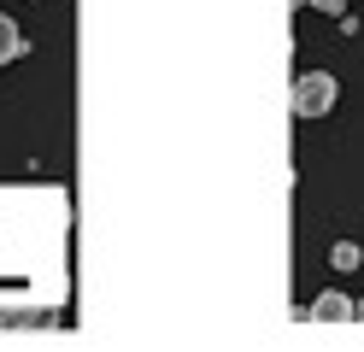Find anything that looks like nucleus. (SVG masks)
Returning <instances> with one entry per match:
<instances>
[{"instance_id":"3","label":"nucleus","mask_w":364,"mask_h":352,"mask_svg":"<svg viewBox=\"0 0 364 352\" xmlns=\"http://www.w3.org/2000/svg\"><path fill=\"white\" fill-rule=\"evenodd\" d=\"M18 53H24V30H18V23L0 12V65H12Z\"/></svg>"},{"instance_id":"5","label":"nucleus","mask_w":364,"mask_h":352,"mask_svg":"<svg viewBox=\"0 0 364 352\" xmlns=\"http://www.w3.org/2000/svg\"><path fill=\"white\" fill-rule=\"evenodd\" d=\"M294 6H317V12H329V18H341V12H347V0H294Z\"/></svg>"},{"instance_id":"7","label":"nucleus","mask_w":364,"mask_h":352,"mask_svg":"<svg viewBox=\"0 0 364 352\" xmlns=\"http://www.w3.org/2000/svg\"><path fill=\"white\" fill-rule=\"evenodd\" d=\"M36 6H41V0H36Z\"/></svg>"},{"instance_id":"1","label":"nucleus","mask_w":364,"mask_h":352,"mask_svg":"<svg viewBox=\"0 0 364 352\" xmlns=\"http://www.w3.org/2000/svg\"><path fill=\"white\" fill-rule=\"evenodd\" d=\"M335 100H341V82L329 77V70H306V77H294V94H288L294 117H329Z\"/></svg>"},{"instance_id":"4","label":"nucleus","mask_w":364,"mask_h":352,"mask_svg":"<svg viewBox=\"0 0 364 352\" xmlns=\"http://www.w3.org/2000/svg\"><path fill=\"white\" fill-rule=\"evenodd\" d=\"M358 258H364L358 241H335V247H329V265H335V270H358Z\"/></svg>"},{"instance_id":"6","label":"nucleus","mask_w":364,"mask_h":352,"mask_svg":"<svg viewBox=\"0 0 364 352\" xmlns=\"http://www.w3.org/2000/svg\"><path fill=\"white\" fill-rule=\"evenodd\" d=\"M358 317H364V299H358Z\"/></svg>"},{"instance_id":"2","label":"nucleus","mask_w":364,"mask_h":352,"mask_svg":"<svg viewBox=\"0 0 364 352\" xmlns=\"http://www.w3.org/2000/svg\"><path fill=\"white\" fill-rule=\"evenodd\" d=\"M353 317H358V299L335 294V288H323L311 299V323H353Z\"/></svg>"}]
</instances>
